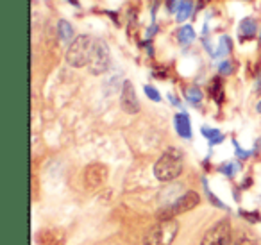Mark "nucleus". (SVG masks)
I'll return each mask as SVG.
<instances>
[{
	"instance_id": "obj_11",
	"label": "nucleus",
	"mask_w": 261,
	"mask_h": 245,
	"mask_svg": "<svg viewBox=\"0 0 261 245\" xmlns=\"http://www.w3.org/2000/svg\"><path fill=\"white\" fill-rule=\"evenodd\" d=\"M175 129H177L179 136H182V138L192 136V124H190L188 115H182V113L175 115Z\"/></svg>"
},
{
	"instance_id": "obj_21",
	"label": "nucleus",
	"mask_w": 261,
	"mask_h": 245,
	"mask_svg": "<svg viewBox=\"0 0 261 245\" xmlns=\"http://www.w3.org/2000/svg\"><path fill=\"white\" fill-rule=\"evenodd\" d=\"M168 9H170V11H177L179 9L177 0H168Z\"/></svg>"
},
{
	"instance_id": "obj_6",
	"label": "nucleus",
	"mask_w": 261,
	"mask_h": 245,
	"mask_svg": "<svg viewBox=\"0 0 261 245\" xmlns=\"http://www.w3.org/2000/svg\"><path fill=\"white\" fill-rule=\"evenodd\" d=\"M231 224H229V220H220L207 229L200 245H231Z\"/></svg>"
},
{
	"instance_id": "obj_12",
	"label": "nucleus",
	"mask_w": 261,
	"mask_h": 245,
	"mask_svg": "<svg viewBox=\"0 0 261 245\" xmlns=\"http://www.w3.org/2000/svg\"><path fill=\"white\" fill-rule=\"evenodd\" d=\"M231 245H257V240L249 231H238V233L232 236Z\"/></svg>"
},
{
	"instance_id": "obj_7",
	"label": "nucleus",
	"mask_w": 261,
	"mask_h": 245,
	"mask_svg": "<svg viewBox=\"0 0 261 245\" xmlns=\"http://www.w3.org/2000/svg\"><path fill=\"white\" fill-rule=\"evenodd\" d=\"M108 181V166L102 163H91L84 170V184L90 190H97Z\"/></svg>"
},
{
	"instance_id": "obj_16",
	"label": "nucleus",
	"mask_w": 261,
	"mask_h": 245,
	"mask_svg": "<svg viewBox=\"0 0 261 245\" xmlns=\"http://www.w3.org/2000/svg\"><path fill=\"white\" fill-rule=\"evenodd\" d=\"M231 52V38L229 36H222L220 38V43H218V48L215 52V58H224Z\"/></svg>"
},
{
	"instance_id": "obj_9",
	"label": "nucleus",
	"mask_w": 261,
	"mask_h": 245,
	"mask_svg": "<svg viewBox=\"0 0 261 245\" xmlns=\"http://www.w3.org/2000/svg\"><path fill=\"white\" fill-rule=\"evenodd\" d=\"M38 241L41 245H65V234L59 229H47L41 231V234L38 236Z\"/></svg>"
},
{
	"instance_id": "obj_8",
	"label": "nucleus",
	"mask_w": 261,
	"mask_h": 245,
	"mask_svg": "<svg viewBox=\"0 0 261 245\" xmlns=\"http://www.w3.org/2000/svg\"><path fill=\"white\" fill-rule=\"evenodd\" d=\"M120 104H122V109L129 115H135V113L140 111V102L138 97H136L135 86L130 81H125L122 86V97H120Z\"/></svg>"
},
{
	"instance_id": "obj_2",
	"label": "nucleus",
	"mask_w": 261,
	"mask_h": 245,
	"mask_svg": "<svg viewBox=\"0 0 261 245\" xmlns=\"http://www.w3.org/2000/svg\"><path fill=\"white\" fill-rule=\"evenodd\" d=\"M181 172H182V156L175 149L165 152L158 159L156 165H154V176L160 181H172L181 176Z\"/></svg>"
},
{
	"instance_id": "obj_20",
	"label": "nucleus",
	"mask_w": 261,
	"mask_h": 245,
	"mask_svg": "<svg viewBox=\"0 0 261 245\" xmlns=\"http://www.w3.org/2000/svg\"><path fill=\"white\" fill-rule=\"evenodd\" d=\"M220 72L224 74V76L231 74L232 72V65H231V63H222V65H220Z\"/></svg>"
},
{
	"instance_id": "obj_15",
	"label": "nucleus",
	"mask_w": 261,
	"mask_h": 245,
	"mask_svg": "<svg viewBox=\"0 0 261 245\" xmlns=\"http://www.w3.org/2000/svg\"><path fill=\"white\" fill-rule=\"evenodd\" d=\"M177 40L181 45H190L193 40H195V31H193L192 26H185L179 29L177 33Z\"/></svg>"
},
{
	"instance_id": "obj_1",
	"label": "nucleus",
	"mask_w": 261,
	"mask_h": 245,
	"mask_svg": "<svg viewBox=\"0 0 261 245\" xmlns=\"http://www.w3.org/2000/svg\"><path fill=\"white\" fill-rule=\"evenodd\" d=\"M177 222L175 218H160L143 236V245H172L177 236Z\"/></svg>"
},
{
	"instance_id": "obj_3",
	"label": "nucleus",
	"mask_w": 261,
	"mask_h": 245,
	"mask_svg": "<svg viewBox=\"0 0 261 245\" xmlns=\"http://www.w3.org/2000/svg\"><path fill=\"white\" fill-rule=\"evenodd\" d=\"M93 43L95 40H91L90 36H77L72 41L68 52H66V61L68 65H72L73 68H83L90 63L91 52H93Z\"/></svg>"
},
{
	"instance_id": "obj_14",
	"label": "nucleus",
	"mask_w": 261,
	"mask_h": 245,
	"mask_svg": "<svg viewBox=\"0 0 261 245\" xmlns=\"http://www.w3.org/2000/svg\"><path fill=\"white\" fill-rule=\"evenodd\" d=\"M193 13V2L192 0H181V4H179V9H177V22H186V20L192 16Z\"/></svg>"
},
{
	"instance_id": "obj_13",
	"label": "nucleus",
	"mask_w": 261,
	"mask_h": 245,
	"mask_svg": "<svg viewBox=\"0 0 261 245\" xmlns=\"http://www.w3.org/2000/svg\"><path fill=\"white\" fill-rule=\"evenodd\" d=\"M58 34H59V40L65 41V43L72 41V38H73V27H72V23H68L66 20H59V23H58Z\"/></svg>"
},
{
	"instance_id": "obj_17",
	"label": "nucleus",
	"mask_w": 261,
	"mask_h": 245,
	"mask_svg": "<svg viewBox=\"0 0 261 245\" xmlns=\"http://www.w3.org/2000/svg\"><path fill=\"white\" fill-rule=\"evenodd\" d=\"M186 99H188L192 104H199L200 99H202V93H200V90H197V88H190V90L186 91Z\"/></svg>"
},
{
	"instance_id": "obj_19",
	"label": "nucleus",
	"mask_w": 261,
	"mask_h": 245,
	"mask_svg": "<svg viewBox=\"0 0 261 245\" xmlns=\"http://www.w3.org/2000/svg\"><path fill=\"white\" fill-rule=\"evenodd\" d=\"M145 93H147V97H149L150 101H154V102H160L161 101V97H160V93H158V90H154L152 86H145Z\"/></svg>"
},
{
	"instance_id": "obj_4",
	"label": "nucleus",
	"mask_w": 261,
	"mask_h": 245,
	"mask_svg": "<svg viewBox=\"0 0 261 245\" xmlns=\"http://www.w3.org/2000/svg\"><path fill=\"white\" fill-rule=\"evenodd\" d=\"M109 65H111V56H109V48L106 41L95 40L93 52H91V59L88 63V68L93 76H100V74L108 72Z\"/></svg>"
},
{
	"instance_id": "obj_22",
	"label": "nucleus",
	"mask_w": 261,
	"mask_h": 245,
	"mask_svg": "<svg viewBox=\"0 0 261 245\" xmlns=\"http://www.w3.org/2000/svg\"><path fill=\"white\" fill-rule=\"evenodd\" d=\"M257 111L261 113V102H259V104H257Z\"/></svg>"
},
{
	"instance_id": "obj_10",
	"label": "nucleus",
	"mask_w": 261,
	"mask_h": 245,
	"mask_svg": "<svg viewBox=\"0 0 261 245\" xmlns=\"http://www.w3.org/2000/svg\"><path fill=\"white\" fill-rule=\"evenodd\" d=\"M256 31H257V23L254 18H243L242 22H240L238 33H240V38H242V40L252 38L254 34H256Z\"/></svg>"
},
{
	"instance_id": "obj_18",
	"label": "nucleus",
	"mask_w": 261,
	"mask_h": 245,
	"mask_svg": "<svg viewBox=\"0 0 261 245\" xmlns=\"http://www.w3.org/2000/svg\"><path fill=\"white\" fill-rule=\"evenodd\" d=\"M202 133H204V136H207L210 138L213 143H218V141H222V134L218 133V131H211V129H202Z\"/></svg>"
},
{
	"instance_id": "obj_5",
	"label": "nucleus",
	"mask_w": 261,
	"mask_h": 245,
	"mask_svg": "<svg viewBox=\"0 0 261 245\" xmlns=\"http://www.w3.org/2000/svg\"><path fill=\"white\" fill-rule=\"evenodd\" d=\"M199 202H200V197L195 193V191H186V193L181 195L174 204H170L168 208L161 209L160 218H175L177 215H182V213L193 209Z\"/></svg>"
}]
</instances>
